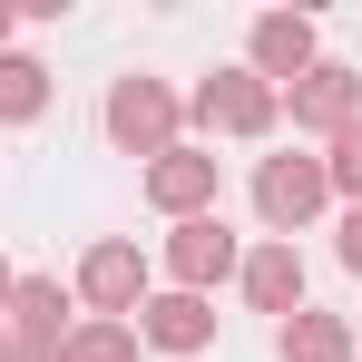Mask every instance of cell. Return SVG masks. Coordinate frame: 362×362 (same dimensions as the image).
<instances>
[{
	"mask_svg": "<svg viewBox=\"0 0 362 362\" xmlns=\"http://www.w3.org/2000/svg\"><path fill=\"white\" fill-rule=\"evenodd\" d=\"M108 137L137 147V157H167V147H177V98H167L157 78H118V88H108Z\"/></svg>",
	"mask_w": 362,
	"mask_h": 362,
	"instance_id": "cell-1",
	"label": "cell"
},
{
	"mask_svg": "<svg viewBox=\"0 0 362 362\" xmlns=\"http://www.w3.org/2000/svg\"><path fill=\"white\" fill-rule=\"evenodd\" d=\"M274 108H284V98H274L255 69H216V78L196 88V118L226 127V137H264V127H274Z\"/></svg>",
	"mask_w": 362,
	"mask_h": 362,
	"instance_id": "cell-2",
	"label": "cell"
},
{
	"mask_svg": "<svg viewBox=\"0 0 362 362\" xmlns=\"http://www.w3.org/2000/svg\"><path fill=\"white\" fill-rule=\"evenodd\" d=\"M323 196H333V186H323V157H264V167H255V206H264L274 235H294Z\"/></svg>",
	"mask_w": 362,
	"mask_h": 362,
	"instance_id": "cell-3",
	"label": "cell"
},
{
	"mask_svg": "<svg viewBox=\"0 0 362 362\" xmlns=\"http://www.w3.org/2000/svg\"><path fill=\"white\" fill-rule=\"evenodd\" d=\"M59 284H49V274H30V284H10V323H20V343H10V362H59Z\"/></svg>",
	"mask_w": 362,
	"mask_h": 362,
	"instance_id": "cell-4",
	"label": "cell"
},
{
	"mask_svg": "<svg viewBox=\"0 0 362 362\" xmlns=\"http://www.w3.org/2000/svg\"><path fill=\"white\" fill-rule=\"evenodd\" d=\"M167 264H177V294H206L226 264H235V235H226V216H186L177 245H167Z\"/></svg>",
	"mask_w": 362,
	"mask_h": 362,
	"instance_id": "cell-5",
	"label": "cell"
},
{
	"mask_svg": "<svg viewBox=\"0 0 362 362\" xmlns=\"http://www.w3.org/2000/svg\"><path fill=\"white\" fill-rule=\"evenodd\" d=\"M313 69V20L303 10H264L255 20V78L274 88V78H303Z\"/></svg>",
	"mask_w": 362,
	"mask_h": 362,
	"instance_id": "cell-6",
	"label": "cell"
},
{
	"mask_svg": "<svg viewBox=\"0 0 362 362\" xmlns=\"http://www.w3.org/2000/svg\"><path fill=\"white\" fill-rule=\"evenodd\" d=\"M147 196H157L167 216H206V206H216V157H196V147H167V157L147 167Z\"/></svg>",
	"mask_w": 362,
	"mask_h": 362,
	"instance_id": "cell-7",
	"label": "cell"
},
{
	"mask_svg": "<svg viewBox=\"0 0 362 362\" xmlns=\"http://www.w3.org/2000/svg\"><path fill=\"white\" fill-rule=\"evenodd\" d=\"M353 108H362V78H353V69L313 59L294 78V127H353Z\"/></svg>",
	"mask_w": 362,
	"mask_h": 362,
	"instance_id": "cell-8",
	"label": "cell"
},
{
	"mask_svg": "<svg viewBox=\"0 0 362 362\" xmlns=\"http://www.w3.org/2000/svg\"><path fill=\"white\" fill-rule=\"evenodd\" d=\"M137 313H147L137 333H147L157 353H206V343H216V313H206V294H157V303H137Z\"/></svg>",
	"mask_w": 362,
	"mask_h": 362,
	"instance_id": "cell-9",
	"label": "cell"
},
{
	"mask_svg": "<svg viewBox=\"0 0 362 362\" xmlns=\"http://www.w3.org/2000/svg\"><path fill=\"white\" fill-rule=\"evenodd\" d=\"M78 294L98 303V313H137V294H147V264H137V245H98V255L78 264Z\"/></svg>",
	"mask_w": 362,
	"mask_h": 362,
	"instance_id": "cell-10",
	"label": "cell"
},
{
	"mask_svg": "<svg viewBox=\"0 0 362 362\" xmlns=\"http://www.w3.org/2000/svg\"><path fill=\"white\" fill-rule=\"evenodd\" d=\"M245 294H255V313H303V255L294 245L245 255Z\"/></svg>",
	"mask_w": 362,
	"mask_h": 362,
	"instance_id": "cell-11",
	"label": "cell"
},
{
	"mask_svg": "<svg viewBox=\"0 0 362 362\" xmlns=\"http://www.w3.org/2000/svg\"><path fill=\"white\" fill-rule=\"evenodd\" d=\"M284 362H353V323H333V313H284Z\"/></svg>",
	"mask_w": 362,
	"mask_h": 362,
	"instance_id": "cell-12",
	"label": "cell"
},
{
	"mask_svg": "<svg viewBox=\"0 0 362 362\" xmlns=\"http://www.w3.org/2000/svg\"><path fill=\"white\" fill-rule=\"evenodd\" d=\"M49 108V69L40 59H0V118H40Z\"/></svg>",
	"mask_w": 362,
	"mask_h": 362,
	"instance_id": "cell-13",
	"label": "cell"
},
{
	"mask_svg": "<svg viewBox=\"0 0 362 362\" xmlns=\"http://www.w3.org/2000/svg\"><path fill=\"white\" fill-rule=\"evenodd\" d=\"M59 362H137V333L127 323H88V333H69Z\"/></svg>",
	"mask_w": 362,
	"mask_h": 362,
	"instance_id": "cell-14",
	"label": "cell"
},
{
	"mask_svg": "<svg viewBox=\"0 0 362 362\" xmlns=\"http://www.w3.org/2000/svg\"><path fill=\"white\" fill-rule=\"evenodd\" d=\"M323 186H343V196H362V118L333 127V157H323Z\"/></svg>",
	"mask_w": 362,
	"mask_h": 362,
	"instance_id": "cell-15",
	"label": "cell"
},
{
	"mask_svg": "<svg viewBox=\"0 0 362 362\" xmlns=\"http://www.w3.org/2000/svg\"><path fill=\"white\" fill-rule=\"evenodd\" d=\"M343 264H353V274H362V206H353V216H343Z\"/></svg>",
	"mask_w": 362,
	"mask_h": 362,
	"instance_id": "cell-16",
	"label": "cell"
},
{
	"mask_svg": "<svg viewBox=\"0 0 362 362\" xmlns=\"http://www.w3.org/2000/svg\"><path fill=\"white\" fill-rule=\"evenodd\" d=\"M0 303H10V264H0Z\"/></svg>",
	"mask_w": 362,
	"mask_h": 362,
	"instance_id": "cell-17",
	"label": "cell"
},
{
	"mask_svg": "<svg viewBox=\"0 0 362 362\" xmlns=\"http://www.w3.org/2000/svg\"><path fill=\"white\" fill-rule=\"evenodd\" d=\"M0 40H10V10H0Z\"/></svg>",
	"mask_w": 362,
	"mask_h": 362,
	"instance_id": "cell-18",
	"label": "cell"
},
{
	"mask_svg": "<svg viewBox=\"0 0 362 362\" xmlns=\"http://www.w3.org/2000/svg\"><path fill=\"white\" fill-rule=\"evenodd\" d=\"M0 362H10V343H0Z\"/></svg>",
	"mask_w": 362,
	"mask_h": 362,
	"instance_id": "cell-19",
	"label": "cell"
}]
</instances>
